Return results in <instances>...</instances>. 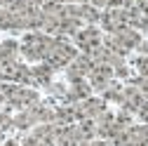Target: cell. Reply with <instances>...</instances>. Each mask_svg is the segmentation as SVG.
Instances as JSON below:
<instances>
[{"label":"cell","instance_id":"obj_1","mask_svg":"<svg viewBox=\"0 0 148 146\" xmlns=\"http://www.w3.org/2000/svg\"><path fill=\"white\" fill-rule=\"evenodd\" d=\"M75 54H78V50L73 47L64 35H54V43H52V47L47 50V54H45V64L52 68V71H61V68H66L73 59H75Z\"/></svg>","mask_w":148,"mask_h":146},{"label":"cell","instance_id":"obj_2","mask_svg":"<svg viewBox=\"0 0 148 146\" xmlns=\"http://www.w3.org/2000/svg\"><path fill=\"white\" fill-rule=\"evenodd\" d=\"M52 43H54V35H47L42 31H31L28 35H24V40L19 45V52L28 61H42L47 50L52 47Z\"/></svg>","mask_w":148,"mask_h":146},{"label":"cell","instance_id":"obj_3","mask_svg":"<svg viewBox=\"0 0 148 146\" xmlns=\"http://www.w3.org/2000/svg\"><path fill=\"white\" fill-rule=\"evenodd\" d=\"M139 43H141L139 31L129 28V26L122 28V31H118V33H108V35H103V47L110 50V52H115V54H120V57H125L129 50H136Z\"/></svg>","mask_w":148,"mask_h":146},{"label":"cell","instance_id":"obj_4","mask_svg":"<svg viewBox=\"0 0 148 146\" xmlns=\"http://www.w3.org/2000/svg\"><path fill=\"white\" fill-rule=\"evenodd\" d=\"M0 80L3 83H14V85H33L31 68L21 61H10L5 66H0Z\"/></svg>","mask_w":148,"mask_h":146},{"label":"cell","instance_id":"obj_5","mask_svg":"<svg viewBox=\"0 0 148 146\" xmlns=\"http://www.w3.org/2000/svg\"><path fill=\"white\" fill-rule=\"evenodd\" d=\"M73 40H75V45L85 54H92V52H97L103 45V35H101V31L97 26H82L75 35H73Z\"/></svg>","mask_w":148,"mask_h":146},{"label":"cell","instance_id":"obj_6","mask_svg":"<svg viewBox=\"0 0 148 146\" xmlns=\"http://www.w3.org/2000/svg\"><path fill=\"white\" fill-rule=\"evenodd\" d=\"M73 106H75V116H78V120H82V118H94V120H97L101 113L108 111L103 97H87V99H82V101H78V104H73Z\"/></svg>","mask_w":148,"mask_h":146},{"label":"cell","instance_id":"obj_7","mask_svg":"<svg viewBox=\"0 0 148 146\" xmlns=\"http://www.w3.org/2000/svg\"><path fill=\"white\" fill-rule=\"evenodd\" d=\"M92 66H94V59L89 57V54H75V59H73L68 66H66V78L68 83H75V80H85L89 76Z\"/></svg>","mask_w":148,"mask_h":146},{"label":"cell","instance_id":"obj_8","mask_svg":"<svg viewBox=\"0 0 148 146\" xmlns=\"http://www.w3.org/2000/svg\"><path fill=\"white\" fill-rule=\"evenodd\" d=\"M87 78H89L87 83L92 85V90H99V92H103V90L108 87V83L115 78V73H113V68H110L108 64L94 61V66H92V71H89Z\"/></svg>","mask_w":148,"mask_h":146},{"label":"cell","instance_id":"obj_9","mask_svg":"<svg viewBox=\"0 0 148 146\" xmlns=\"http://www.w3.org/2000/svg\"><path fill=\"white\" fill-rule=\"evenodd\" d=\"M99 21H101L103 31L118 33V31L127 28V10H110V7H106L101 12V17H99Z\"/></svg>","mask_w":148,"mask_h":146},{"label":"cell","instance_id":"obj_10","mask_svg":"<svg viewBox=\"0 0 148 146\" xmlns=\"http://www.w3.org/2000/svg\"><path fill=\"white\" fill-rule=\"evenodd\" d=\"M143 101H146L143 94L139 92L134 85L122 87V97H120V106H122V111H127V113H136V111H139V106H141Z\"/></svg>","mask_w":148,"mask_h":146},{"label":"cell","instance_id":"obj_11","mask_svg":"<svg viewBox=\"0 0 148 146\" xmlns=\"http://www.w3.org/2000/svg\"><path fill=\"white\" fill-rule=\"evenodd\" d=\"M87 97H92V85L87 83V78L71 83V87L66 90V94H64V99L71 101V104H78V101H82V99H87Z\"/></svg>","mask_w":148,"mask_h":146},{"label":"cell","instance_id":"obj_12","mask_svg":"<svg viewBox=\"0 0 148 146\" xmlns=\"http://www.w3.org/2000/svg\"><path fill=\"white\" fill-rule=\"evenodd\" d=\"M54 146H80L78 134H75V123H73V125H57Z\"/></svg>","mask_w":148,"mask_h":146},{"label":"cell","instance_id":"obj_13","mask_svg":"<svg viewBox=\"0 0 148 146\" xmlns=\"http://www.w3.org/2000/svg\"><path fill=\"white\" fill-rule=\"evenodd\" d=\"M52 68L45 64V61H40V64H35L33 68H31V76H33V85H40V87H49L52 85Z\"/></svg>","mask_w":148,"mask_h":146},{"label":"cell","instance_id":"obj_14","mask_svg":"<svg viewBox=\"0 0 148 146\" xmlns=\"http://www.w3.org/2000/svg\"><path fill=\"white\" fill-rule=\"evenodd\" d=\"M127 26L141 33V31H146V28H148V17H146L136 5H132V7L127 10Z\"/></svg>","mask_w":148,"mask_h":146},{"label":"cell","instance_id":"obj_15","mask_svg":"<svg viewBox=\"0 0 148 146\" xmlns=\"http://www.w3.org/2000/svg\"><path fill=\"white\" fill-rule=\"evenodd\" d=\"M0 28H5V31H24L21 17L10 12L7 7H0Z\"/></svg>","mask_w":148,"mask_h":146},{"label":"cell","instance_id":"obj_16","mask_svg":"<svg viewBox=\"0 0 148 146\" xmlns=\"http://www.w3.org/2000/svg\"><path fill=\"white\" fill-rule=\"evenodd\" d=\"M73 123H78L75 106H73V104L61 106V108H54V125H73Z\"/></svg>","mask_w":148,"mask_h":146},{"label":"cell","instance_id":"obj_17","mask_svg":"<svg viewBox=\"0 0 148 146\" xmlns=\"http://www.w3.org/2000/svg\"><path fill=\"white\" fill-rule=\"evenodd\" d=\"M16 54H19V43H16V40H5V43H0V66L14 61Z\"/></svg>","mask_w":148,"mask_h":146},{"label":"cell","instance_id":"obj_18","mask_svg":"<svg viewBox=\"0 0 148 146\" xmlns=\"http://www.w3.org/2000/svg\"><path fill=\"white\" fill-rule=\"evenodd\" d=\"M101 97H103L106 101H118V104H120V97H122V85H120V83H115V80H110V83H108V87L101 92Z\"/></svg>","mask_w":148,"mask_h":146},{"label":"cell","instance_id":"obj_19","mask_svg":"<svg viewBox=\"0 0 148 146\" xmlns=\"http://www.w3.org/2000/svg\"><path fill=\"white\" fill-rule=\"evenodd\" d=\"M129 85H134L139 92L143 94V99H148V78H141V76H139V78H134Z\"/></svg>","mask_w":148,"mask_h":146},{"label":"cell","instance_id":"obj_20","mask_svg":"<svg viewBox=\"0 0 148 146\" xmlns=\"http://www.w3.org/2000/svg\"><path fill=\"white\" fill-rule=\"evenodd\" d=\"M136 71L141 78H148V54H143V57L136 59Z\"/></svg>","mask_w":148,"mask_h":146},{"label":"cell","instance_id":"obj_21","mask_svg":"<svg viewBox=\"0 0 148 146\" xmlns=\"http://www.w3.org/2000/svg\"><path fill=\"white\" fill-rule=\"evenodd\" d=\"M12 125H14V123H12V116H10V113H3V111H0V134H3L5 130H10Z\"/></svg>","mask_w":148,"mask_h":146},{"label":"cell","instance_id":"obj_22","mask_svg":"<svg viewBox=\"0 0 148 146\" xmlns=\"http://www.w3.org/2000/svg\"><path fill=\"white\" fill-rule=\"evenodd\" d=\"M136 113H139L141 123H143V125H148V99H146V101L139 106V111H136Z\"/></svg>","mask_w":148,"mask_h":146},{"label":"cell","instance_id":"obj_23","mask_svg":"<svg viewBox=\"0 0 148 146\" xmlns=\"http://www.w3.org/2000/svg\"><path fill=\"white\" fill-rule=\"evenodd\" d=\"M82 146H110L106 139H99V137H94V139H89V141H85Z\"/></svg>","mask_w":148,"mask_h":146},{"label":"cell","instance_id":"obj_24","mask_svg":"<svg viewBox=\"0 0 148 146\" xmlns=\"http://www.w3.org/2000/svg\"><path fill=\"white\" fill-rule=\"evenodd\" d=\"M87 3H89L92 7H97V10H101V7L106 10V7H108V0H87Z\"/></svg>","mask_w":148,"mask_h":146},{"label":"cell","instance_id":"obj_25","mask_svg":"<svg viewBox=\"0 0 148 146\" xmlns=\"http://www.w3.org/2000/svg\"><path fill=\"white\" fill-rule=\"evenodd\" d=\"M52 3H61V5H82L87 0H52Z\"/></svg>","mask_w":148,"mask_h":146},{"label":"cell","instance_id":"obj_26","mask_svg":"<svg viewBox=\"0 0 148 146\" xmlns=\"http://www.w3.org/2000/svg\"><path fill=\"white\" fill-rule=\"evenodd\" d=\"M3 146H21V144H19V141H14V139H7Z\"/></svg>","mask_w":148,"mask_h":146},{"label":"cell","instance_id":"obj_27","mask_svg":"<svg viewBox=\"0 0 148 146\" xmlns=\"http://www.w3.org/2000/svg\"><path fill=\"white\" fill-rule=\"evenodd\" d=\"M0 104H5V94H3V87H0Z\"/></svg>","mask_w":148,"mask_h":146},{"label":"cell","instance_id":"obj_28","mask_svg":"<svg viewBox=\"0 0 148 146\" xmlns=\"http://www.w3.org/2000/svg\"><path fill=\"white\" fill-rule=\"evenodd\" d=\"M0 137H3V134H0Z\"/></svg>","mask_w":148,"mask_h":146}]
</instances>
